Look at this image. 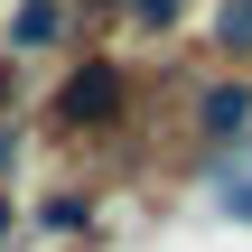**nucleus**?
Returning a JSON list of instances; mask_svg holds the SVG:
<instances>
[{"label": "nucleus", "instance_id": "7ed1b4c3", "mask_svg": "<svg viewBox=\"0 0 252 252\" xmlns=\"http://www.w3.org/2000/svg\"><path fill=\"white\" fill-rule=\"evenodd\" d=\"M65 37V0H19L9 9V47H56Z\"/></svg>", "mask_w": 252, "mask_h": 252}, {"label": "nucleus", "instance_id": "39448f33", "mask_svg": "<svg viewBox=\"0 0 252 252\" xmlns=\"http://www.w3.org/2000/svg\"><path fill=\"white\" fill-rule=\"evenodd\" d=\"M178 9H187V0H131V19H140V28H168Z\"/></svg>", "mask_w": 252, "mask_h": 252}, {"label": "nucleus", "instance_id": "f257e3e1", "mask_svg": "<svg viewBox=\"0 0 252 252\" xmlns=\"http://www.w3.org/2000/svg\"><path fill=\"white\" fill-rule=\"evenodd\" d=\"M112 112H122V65H84V75L56 84V122L65 131H103Z\"/></svg>", "mask_w": 252, "mask_h": 252}, {"label": "nucleus", "instance_id": "423d86ee", "mask_svg": "<svg viewBox=\"0 0 252 252\" xmlns=\"http://www.w3.org/2000/svg\"><path fill=\"white\" fill-rule=\"evenodd\" d=\"M224 206H234V215H243V224H252V187H224Z\"/></svg>", "mask_w": 252, "mask_h": 252}, {"label": "nucleus", "instance_id": "f03ea898", "mask_svg": "<svg viewBox=\"0 0 252 252\" xmlns=\"http://www.w3.org/2000/svg\"><path fill=\"white\" fill-rule=\"evenodd\" d=\"M196 131H206V140L252 131V84H206V94H196Z\"/></svg>", "mask_w": 252, "mask_h": 252}, {"label": "nucleus", "instance_id": "9d476101", "mask_svg": "<svg viewBox=\"0 0 252 252\" xmlns=\"http://www.w3.org/2000/svg\"><path fill=\"white\" fill-rule=\"evenodd\" d=\"M94 9H103V0H94Z\"/></svg>", "mask_w": 252, "mask_h": 252}, {"label": "nucleus", "instance_id": "0eeeda50", "mask_svg": "<svg viewBox=\"0 0 252 252\" xmlns=\"http://www.w3.org/2000/svg\"><path fill=\"white\" fill-rule=\"evenodd\" d=\"M9 159H19V131H9V122H0V168H9Z\"/></svg>", "mask_w": 252, "mask_h": 252}, {"label": "nucleus", "instance_id": "20e7f679", "mask_svg": "<svg viewBox=\"0 0 252 252\" xmlns=\"http://www.w3.org/2000/svg\"><path fill=\"white\" fill-rule=\"evenodd\" d=\"M215 47L224 56H252V0H224L215 9Z\"/></svg>", "mask_w": 252, "mask_h": 252}, {"label": "nucleus", "instance_id": "6e6552de", "mask_svg": "<svg viewBox=\"0 0 252 252\" xmlns=\"http://www.w3.org/2000/svg\"><path fill=\"white\" fill-rule=\"evenodd\" d=\"M0 243H9V196H0Z\"/></svg>", "mask_w": 252, "mask_h": 252}, {"label": "nucleus", "instance_id": "1a4fd4ad", "mask_svg": "<svg viewBox=\"0 0 252 252\" xmlns=\"http://www.w3.org/2000/svg\"><path fill=\"white\" fill-rule=\"evenodd\" d=\"M0 103H9V75H0Z\"/></svg>", "mask_w": 252, "mask_h": 252}]
</instances>
